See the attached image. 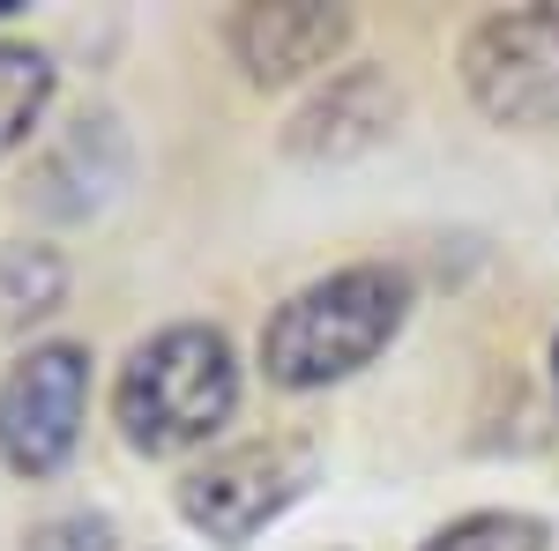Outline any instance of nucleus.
Wrapping results in <instances>:
<instances>
[{
  "label": "nucleus",
  "mask_w": 559,
  "mask_h": 551,
  "mask_svg": "<svg viewBox=\"0 0 559 551\" xmlns=\"http://www.w3.org/2000/svg\"><path fill=\"white\" fill-rule=\"evenodd\" d=\"M411 321V276L388 261H358L292 291L261 328V373L284 395H313L366 373Z\"/></svg>",
  "instance_id": "1"
},
{
  "label": "nucleus",
  "mask_w": 559,
  "mask_h": 551,
  "mask_svg": "<svg viewBox=\"0 0 559 551\" xmlns=\"http://www.w3.org/2000/svg\"><path fill=\"white\" fill-rule=\"evenodd\" d=\"M239 410V350L210 321H179L165 336L134 343L112 381V424L134 455H187Z\"/></svg>",
  "instance_id": "2"
},
{
  "label": "nucleus",
  "mask_w": 559,
  "mask_h": 551,
  "mask_svg": "<svg viewBox=\"0 0 559 551\" xmlns=\"http://www.w3.org/2000/svg\"><path fill=\"white\" fill-rule=\"evenodd\" d=\"M463 89L492 128H552L559 120V8L485 15L463 38Z\"/></svg>",
  "instance_id": "3"
},
{
  "label": "nucleus",
  "mask_w": 559,
  "mask_h": 551,
  "mask_svg": "<svg viewBox=\"0 0 559 551\" xmlns=\"http://www.w3.org/2000/svg\"><path fill=\"white\" fill-rule=\"evenodd\" d=\"M90 410V350L83 343H38L0 381V463L15 477H52L83 440Z\"/></svg>",
  "instance_id": "4"
},
{
  "label": "nucleus",
  "mask_w": 559,
  "mask_h": 551,
  "mask_svg": "<svg viewBox=\"0 0 559 551\" xmlns=\"http://www.w3.org/2000/svg\"><path fill=\"white\" fill-rule=\"evenodd\" d=\"M313 484V455L306 447H231L210 469H194L179 484V514L210 537V544H247L276 514Z\"/></svg>",
  "instance_id": "5"
},
{
  "label": "nucleus",
  "mask_w": 559,
  "mask_h": 551,
  "mask_svg": "<svg viewBox=\"0 0 559 551\" xmlns=\"http://www.w3.org/2000/svg\"><path fill=\"white\" fill-rule=\"evenodd\" d=\"M224 45H231V60H239L261 89H276V83H299V75H321L350 45V15L344 8H313V0L239 8L231 31H224Z\"/></svg>",
  "instance_id": "6"
},
{
  "label": "nucleus",
  "mask_w": 559,
  "mask_h": 551,
  "mask_svg": "<svg viewBox=\"0 0 559 551\" xmlns=\"http://www.w3.org/2000/svg\"><path fill=\"white\" fill-rule=\"evenodd\" d=\"M395 83H388L381 68H336L329 83L306 97L299 112H292V128H284V149L292 157H358V149H373L388 128H395Z\"/></svg>",
  "instance_id": "7"
},
{
  "label": "nucleus",
  "mask_w": 559,
  "mask_h": 551,
  "mask_svg": "<svg viewBox=\"0 0 559 551\" xmlns=\"http://www.w3.org/2000/svg\"><path fill=\"white\" fill-rule=\"evenodd\" d=\"M45 97H52V60L38 45L0 38V157L31 142V128L45 120Z\"/></svg>",
  "instance_id": "8"
},
{
  "label": "nucleus",
  "mask_w": 559,
  "mask_h": 551,
  "mask_svg": "<svg viewBox=\"0 0 559 551\" xmlns=\"http://www.w3.org/2000/svg\"><path fill=\"white\" fill-rule=\"evenodd\" d=\"M418 551H545L537 514H463L448 529H432Z\"/></svg>",
  "instance_id": "9"
},
{
  "label": "nucleus",
  "mask_w": 559,
  "mask_h": 551,
  "mask_svg": "<svg viewBox=\"0 0 559 551\" xmlns=\"http://www.w3.org/2000/svg\"><path fill=\"white\" fill-rule=\"evenodd\" d=\"M60 298V261L45 247H8L0 254V306L8 313H52Z\"/></svg>",
  "instance_id": "10"
},
{
  "label": "nucleus",
  "mask_w": 559,
  "mask_h": 551,
  "mask_svg": "<svg viewBox=\"0 0 559 551\" xmlns=\"http://www.w3.org/2000/svg\"><path fill=\"white\" fill-rule=\"evenodd\" d=\"M23 551H120V537H112L105 514H52V522L31 529Z\"/></svg>",
  "instance_id": "11"
},
{
  "label": "nucleus",
  "mask_w": 559,
  "mask_h": 551,
  "mask_svg": "<svg viewBox=\"0 0 559 551\" xmlns=\"http://www.w3.org/2000/svg\"><path fill=\"white\" fill-rule=\"evenodd\" d=\"M552 387H559V336H552Z\"/></svg>",
  "instance_id": "12"
}]
</instances>
